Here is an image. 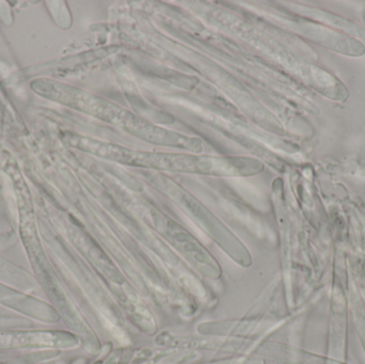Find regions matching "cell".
<instances>
[{
	"label": "cell",
	"mask_w": 365,
	"mask_h": 364,
	"mask_svg": "<svg viewBox=\"0 0 365 364\" xmlns=\"http://www.w3.org/2000/svg\"><path fill=\"white\" fill-rule=\"evenodd\" d=\"M217 364H247L246 363H240V361H227V363Z\"/></svg>",
	"instance_id": "2"
},
{
	"label": "cell",
	"mask_w": 365,
	"mask_h": 364,
	"mask_svg": "<svg viewBox=\"0 0 365 364\" xmlns=\"http://www.w3.org/2000/svg\"><path fill=\"white\" fill-rule=\"evenodd\" d=\"M357 331L365 352V322L364 320H358Z\"/></svg>",
	"instance_id": "1"
}]
</instances>
